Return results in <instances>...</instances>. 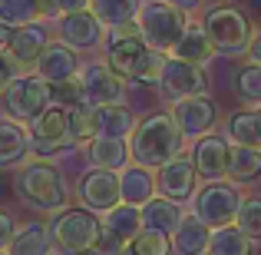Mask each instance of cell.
Segmentation results:
<instances>
[{
    "label": "cell",
    "instance_id": "17",
    "mask_svg": "<svg viewBox=\"0 0 261 255\" xmlns=\"http://www.w3.org/2000/svg\"><path fill=\"white\" fill-rule=\"evenodd\" d=\"M37 77H43L46 83H63V80H73L80 73V57L76 50H70L66 43H50L43 50V57L37 60Z\"/></svg>",
    "mask_w": 261,
    "mask_h": 255
},
{
    "label": "cell",
    "instance_id": "41",
    "mask_svg": "<svg viewBox=\"0 0 261 255\" xmlns=\"http://www.w3.org/2000/svg\"><path fill=\"white\" fill-rule=\"evenodd\" d=\"M89 4H93V0H53V7H57L60 17H66V13H80V10H89Z\"/></svg>",
    "mask_w": 261,
    "mask_h": 255
},
{
    "label": "cell",
    "instance_id": "27",
    "mask_svg": "<svg viewBox=\"0 0 261 255\" xmlns=\"http://www.w3.org/2000/svg\"><path fill=\"white\" fill-rule=\"evenodd\" d=\"M43 17H57L53 0H0V20L10 27H27Z\"/></svg>",
    "mask_w": 261,
    "mask_h": 255
},
{
    "label": "cell",
    "instance_id": "35",
    "mask_svg": "<svg viewBox=\"0 0 261 255\" xmlns=\"http://www.w3.org/2000/svg\"><path fill=\"white\" fill-rule=\"evenodd\" d=\"M235 225L251 239V242H258V239H261V196L242 199V209H238Z\"/></svg>",
    "mask_w": 261,
    "mask_h": 255
},
{
    "label": "cell",
    "instance_id": "29",
    "mask_svg": "<svg viewBox=\"0 0 261 255\" xmlns=\"http://www.w3.org/2000/svg\"><path fill=\"white\" fill-rule=\"evenodd\" d=\"M235 186H251L261 179V149L255 146H231L228 153V176Z\"/></svg>",
    "mask_w": 261,
    "mask_h": 255
},
{
    "label": "cell",
    "instance_id": "22",
    "mask_svg": "<svg viewBox=\"0 0 261 255\" xmlns=\"http://www.w3.org/2000/svg\"><path fill=\"white\" fill-rule=\"evenodd\" d=\"M102 232L113 236L116 242L129 245L142 232V209L139 205H129V202H119L116 209H109L106 216H102Z\"/></svg>",
    "mask_w": 261,
    "mask_h": 255
},
{
    "label": "cell",
    "instance_id": "10",
    "mask_svg": "<svg viewBox=\"0 0 261 255\" xmlns=\"http://www.w3.org/2000/svg\"><path fill=\"white\" fill-rule=\"evenodd\" d=\"M80 83H83V103L86 106H119L126 100V86H122V77L109 70V63L96 60V63H86L80 70Z\"/></svg>",
    "mask_w": 261,
    "mask_h": 255
},
{
    "label": "cell",
    "instance_id": "16",
    "mask_svg": "<svg viewBox=\"0 0 261 255\" xmlns=\"http://www.w3.org/2000/svg\"><path fill=\"white\" fill-rule=\"evenodd\" d=\"M102 30H106V27L96 20L93 10H80V13H66V17H60V43H66L70 50H76V53L99 47L102 43Z\"/></svg>",
    "mask_w": 261,
    "mask_h": 255
},
{
    "label": "cell",
    "instance_id": "25",
    "mask_svg": "<svg viewBox=\"0 0 261 255\" xmlns=\"http://www.w3.org/2000/svg\"><path fill=\"white\" fill-rule=\"evenodd\" d=\"M30 153V133L10 116H0V169L17 166Z\"/></svg>",
    "mask_w": 261,
    "mask_h": 255
},
{
    "label": "cell",
    "instance_id": "44",
    "mask_svg": "<svg viewBox=\"0 0 261 255\" xmlns=\"http://www.w3.org/2000/svg\"><path fill=\"white\" fill-rule=\"evenodd\" d=\"M251 63H261V27L255 30V37H251V50H248Z\"/></svg>",
    "mask_w": 261,
    "mask_h": 255
},
{
    "label": "cell",
    "instance_id": "33",
    "mask_svg": "<svg viewBox=\"0 0 261 255\" xmlns=\"http://www.w3.org/2000/svg\"><path fill=\"white\" fill-rule=\"evenodd\" d=\"M208 255H255V252H251V239L238 225H222V229H212Z\"/></svg>",
    "mask_w": 261,
    "mask_h": 255
},
{
    "label": "cell",
    "instance_id": "19",
    "mask_svg": "<svg viewBox=\"0 0 261 255\" xmlns=\"http://www.w3.org/2000/svg\"><path fill=\"white\" fill-rule=\"evenodd\" d=\"M182 219H185L182 205L172 202V199H166V196H155V199H149V202L142 205V229H146V232L172 236Z\"/></svg>",
    "mask_w": 261,
    "mask_h": 255
},
{
    "label": "cell",
    "instance_id": "9",
    "mask_svg": "<svg viewBox=\"0 0 261 255\" xmlns=\"http://www.w3.org/2000/svg\"><path fill=\"white\" fill-rule=\"evenodd\" d=\"M70 109L66 106H50L30 123V153L46 159V156H57L60 149L70 146Z\"/></svg>",
    "mask_w": 261,
    "mask_h": 255
},
{
    "label": "cell",
    "instance_id": "23",
    "mask_svg": "<svg viewBox=\"0 0 261 255\" xmlns=\"http://www.w3.org/2000/svg\"><path fill=\"white\" fill-rule=\"evenodd\" d=\"M208 242H212V229L195 212L185 216L178 222V229L172 232V249L178 255H208Z\"/></svg>",
    "mask_w": 261,
    "mask_h": 255
},
{
    "label": "cell",
    "instance_id": "8",
    "mask_svg": "<svg viewBox=\"0 0 261 255\" xmlns=\"http://www.w3.org/2000/svg\"><path fill=\"white\" fill-rule=\"evenodd\" d=\"M53 103L50 96V83L43 77H17L4 86V106L10 113V120L17 123H33L46 106Z\"/></svg>",
    "mask_w": 261,
    "mask_h": 255
},
{
    "label": "cell",
    "instance_id": "7",
    "mask_svg": "<svg viewBox=\"0 0 261 255\" xmlns=\"http://www.w3.org/2000/svg\"><path fill=\"white\" fill-rule=\"evenodd\" d=\"M238 209H242V192H238L235 182H208L195 192V202H192V212L202 219L208 229H222V225H235Z\"/></svg>",
    "mask_w": 261,
    "mask_h": 255
},
{
    "label": "cell",
    "instance_id": "30",
    "mask_svg": "<svg viewBox=\"0 0 261 255\" xmlns=\"http://www.w3.org/2000/svg\"><path fill=\"white\" fill-rule=\"evenodd\" d=\"M96 129H99V136H109V140H126L136 129V116L122 103L119 106H96Z\"/></svg>",
    "mask_w": 261,
    "mask_h": 255
},
{
    "label": "cell",
    "instance_id": "1",
    "mask_svg": "<svg viewBox=\"0 0 261 255\" xmlns=\"http://www.w3.org/2000/svg\"><path fill=\"white\" fill-rule=\"evenodd\" d=\"M166 53L152 50L142 40L139 27H122V30H109L106 40V63L113 73L133 83H159L162 70H166Z\"/></svg>",
    "mask_w": 261,
    "mask_h": 255
},
{
    "label": "cell",
    "instance_id": "3",
    "mask_svg": "<svg viewBox=\"0 0 261 255\" xmlns=\"http://www.w3.org/2000/svg\"><path fill=\"white\" fill-rule=\"evenodd\" d=\"M13 192L23 205L40 212H53V216L60 209H66V202H70V186H66L63 172L43 159L20 166V172L13 176Z\"/></svg>",
    "mask_w": 261,
    "mask_h": 255
},
{
    "label": "cell",
    "instance_id": "38",
    "mask_svg": "<svg viewBox=\"0 0 261 255\" xmlns=\"http://www.w3.org/2000/svg\"><path fill=\"white\" fill-rule=\"evenodd\" d=\"M20 73H17V60L10 57L7 50H0V89H4L10 80H17Z\"/></svg>",
    "mask_w": 261,
    "mask_h": 255
},
{
    "label": "cell",
    "instance_id": "37",
    "mask_svg": "<svg viewBox=\"0 0 261 255\" xmlns=\"http://www.w3.org/2000/svg\"><path fill=\"white\" fill-rule=\"evenodd\" d=\"M50 96H53V103H57V106H66V109L80 106V103H83V83H80V73H76L73 80L53 83V86H50Z\"/></svg>",
    "mask_w": 261,
    "mask_h": 255
},
{
    "label": "cell",
    "instance_id": "31",
    "mask_svg": "<svg viewBox=\"0 0 261 255\" xmlns=\"http://www.w3.org/2000/svg\"><path fill=\"white\" fill-rule=\"evenodd\" d=\"M225 140L231 146H255L261 149V133H258V113L251 109H238L228 116V126H225Z\"/></svg>",
    "mask_w": 261,
    "mask_h": 255
},
{
    "label": "cell",
    "instance_id": "45",
    "mask_svg": "<svg viewBox=\"0 0 261 255\" xmlns=\"http://www.w3.org/2000/svg\"><path fill=\"white\" fill-rule=\"evenodd\" d=\"M255 113H258V133H261V109H255Z\"/></svg>",
    "mask_w": 261,
    "mask_h": 255
},
{
    "label": "cell",
    "instance_id": "4",
    "mask_svg": "<svg viewBox=\"0 0 261 255\" xmlns=\"http://www.w3.org/2000/svg\"><path fill=\"white\" fill-rule=\"evenodd\" d=\"M202 30L208 33V43L222 57H245L251 50V20L238 7H212L202 17Z\"/></svg>",
    "mask_w": 261,
    "mask_h": 255
},
{
    "label": "cell",
    "instance_id": "47",
    "mask_svg": "<svg viewBox=\"0 0 261 255\" xmlns=\"http://www.w3.org/2000/svg\"><path fill=\"white\" fill-rule=\"evenodd\" d=\"M255 7H261V0H255Z\"/></svg>",
    "mask_w": 261,
    "mask_h": 255
},
{
    "label": "cell",
    "instance_id": "21",
    "mask_svg": "<svg viewBox=\"0 0 261 255\" xmlns=\"http://www.w3.org/2000/svg\"><path fill=\"white\" fill-rule=\"evenodd\" d=\"M119 189H122V202L129 205H146L149 199H155V172H149L146 166H139V163H133V166H126L119 172Z\"/></svg>",
    "mask_w": 261,
    "mask_h": 255
},
{
    "label": "cell",
    "instance_id": "48",
    "mask_svg": "<svg viewBox=\"0 0 261 255\" xmlns=\"http://www.w3.org/2000/svg\"><path fill=\"white\" fill-rule=\"evenodd\" d=\"M0 255H7V252H0Z\"/></svg>",
    "mask_w": 261,
    "mask_h": 255
},
{
    "label": "cell",
    "instance_id": "2",
    "mask_svg": "<svg viewBox=\"0 0 261 255\" xmlns=\"http://www.w3.org/2000/svg\"><path fill=\"white\" fill-rule=\"evenodd\" d=\"M129 156L146 169H162L182 156V129L172 120V113H152L142 123H136L129 136Z\"/></svg>",
    "mask_w": 261,
    "mask_h": 255
},
{
    "label": "cell",
    "instance_id": "14",
    "mask_svg": "<svg viewBox=\"0 0 261 255\" xmlns=\"http://www.w3.org/2000/svg\"><path fill=\"white\" fill-rule=\"evenodd\" d=\"M172 120L178 123L182 136H192V140H202L215 129L218 120V106L208 100V96H189V100H178L172 106Z\"/></svg>",
    "mask_w": 261,
    "mask_h": 255
},
{
    "label": "cell",
    "instance_id": "13",
    "mask_svg": "<svg viewBox=\"0 0 261 255\" xmlns=\"http://www.w3.org/2000/svg\"><path fill=\"white\" fill-rule=\"evenodd\" d=\"M155 189H159V196L172 199V202L195 199V192H198L195 163H192L189 156H178V159L166 163L162 169H155Z\"/></svg>",
    "mask_w": 261,
    "mask_h": 255
},
{
    "label": "cell",
    "instance_id": "5",
    "mask_svg": "<svg viewBox=\"0 0 261 255\" xmlns=\"http://www.w3.org/2000/svg\"><path fill=\"white\" fill-rule=\"evenodd\" d=\"M50 236H53V249H60L63 255H89L96 249L102 236V222L96 219V212L89 209H60L50 219Z\"/></svg>",
    "mask_w": 261,
    "mask_h": 255
},
{
    "label": "cell",
    "instance_id": "46",
    "mask_svg": "<svg viewBox=\"0 0 261 255\" xmlns=\"http://www.w3.org/2000/svg\"><path fill=\"white\" fill-rule=\"evenodd\" d=\"M119 255H133V252H129V249H122V252H119Z\"/></svg>",
    "mask_w": 261,
    "mask_h": 255
},
{
    "label": "cell",
    "instance_id": "11",
    "mask_svg": "<svg viewBox=\"0 0 261 255\" xmlns=\"http://www.w3.org/2000/svg\"><path fill=\"white\" fill-rule=\"evenodd\" d=\"M76 196H80V202H83V209L102 212V216H106L109 209H116V205L122 202L119 172H113V169L83 172V179H80V186H76Z\"/></svg>",
    "mask_w": 261,
    "mask_h": 255
},
{
    "label": "cell",
    "instance_id": "28",
    "mask_svg": "<svg viewBox=\"0 0 261 255\" xmlns=\"http://www.w3.org/2000/svg\"><path fill=\"white\" fill-rule=\"evenodd\" d=\"M175 60H185V63H195V66H205L212 57H215V47L208 43V33L202 30V24H189L182 33V40L175 43L172 50Z\"/></svg>",
    "mask_w": 261,
    "mask_h": 255
},
{
    "label": "cell",
    "instance_id": "26",
    "mask_svg": "<svg viewBox=\"0 0 261 255\" xmlns=\"http://www.w3.org/2000/svg\"><path fill=\"white\" fill-rule=\"evenodd\" d=\"M142 0H93L89 10L96 13L106 30H122V27H133L139 20V10H142Z\"/></svg>",
    "mask_w": 261,
    "mask_h": 255
},
{
    "label": "cell",
    "instance_id": "12",
    "mask_svg": "<svg viewBox=\"0 0 261 255\" xmlns=\"http://www.w3.org/2000/svg\"><path fill=\"white\" fill-rule=\"evenodd\" d=\"M159 86H162V93H166L169 100L178 103V100H189V96H205L208 80H205V70H202V66L169 57L166 60V70H162Z\"/></svg>",
    "mask_w": 261,
    "mask_h": 255
},
{
    "label": "cell",
    "instance_id": "24",
    "mask_svg": "<svg viewBox=\"0 0 261 255\" xmlns=\"http://www.w3.org/2000/svg\"><path fill=\"white\" fill-rule=\"evenodd\" d=\"M86 159L93 169H113V172H122L129 166V143L126 140H109V136H96L86 149Z\"/></svg>",
    "mask_w": 261,
    "mask_h": 255
},
{
    "label": "cell",
    "instance_id": "32",
    "mask_svg": "<svg viewBox=\"0 0 261 255\" xmlns=\"http://www.w3.org/2000/svg\"><path fill=\"white\" fill-rule=\"evenodd\" d=\"M231 86H235L238 103L261 109V63H251V60L242 63L235 70V77H231Z\"/></svg>",
    "mask_w": 261,
    "mask_h": 255
},
{
    "label": "cell",
    "instance_id": "36",
    "mask_svg": "<svg viewBox=\"0 0 261 255\" xmlns=\"http://www.w3.org/2000/svg\"><path fill=\"white\" fill-rule=\"evenodd\" d=\"M169 245H172L169 236H159V232H146V229H142L126 249L133 255H169Z\"/></svg>",
    "mask_w": 261,
    "mask_h": 255
},
{
    "label": "cell",
    "instance_id": "34",
    "mask_svg": "<svg viewBox=\"0 0 261 255\" xmlns=\"http://www.w3.org/2000/svg\"><path fill=\"white\" fill-rule=\"evenodd\" d=\"M96 136H99V129H96V109L86 106V103H80V106L70 109V140L73 143H93Z\"/></svg>",
    "mask_w": 261,
    "mask_h": 255
},
{
    "label": "cell",
    "instance_id": "42",
    "mask_svg": "<svg viewBox=\"0 0 261 255\" xmlns=\"http://www.w3.org/2000/svg\"><path fill=\"white\" fill-rule=\"evenodd\" d=\"M166 4H172L175 10H182V13H195V10H202L205 0H166Z\"/></svg>",
    "mask_w": 261,
    "mask_h": 255
},
{
    "label": "cell",
    "instance_id": "43",
    "mask_svg": "<svg viewBox=\"0 0 261 255\" xmlns=\"http://www.w3.org/2000/svg\"><path fill=\"white\" fill-rule=\"evenodd\" d=\"M13 33H17V27H10V24H4V20H0V50H10Z\"/></svg>",
    "mask_w": 261,
    "mask_h": 255
},
{
    "label": "cell",
    "instance_id": "15",
    "mask_svg": "<svg viewBox=\"0 0 261 255\" xmlns=\"http://www.w3.org/2000/svg\"><path fill=\"white\" fill-rule=\"evenodd\" d=\"M228 153H231V143L218 133H208L195 143L192 149V163H195L198 179L205 182H218V179L228 176Z\"/></svg>",
    "mask_w": 261,
    "mask_h": 255
},
{
    "label": "cell",
    "instance_id": "39",
    "mask_svg": "<svg viewBox=\"0 0 261 255\" xmlns=\"http://www.w3.org/2000/svg\"><path fill=\"white\" fill-rule=\"evenodd\" d=\"M13 232H17V222H13V216L0 209V252H7V245H10Z\"/></svg>",
    "mask_w": 261,
    "mask_h": 255
},
{
    "label": "cell",
    "instance_id": "40",
    "mask_svg": "<svg viewBox=\"0 0 261 255\" xmlns=\"http://www.w3.org/2000/svg\"><path fill=\"white\" fill-rule=\"evenodd\" d=\"M122 249H126L122 242H116L113 236H106V232H102V236H99V242H96V249L89 252V255H119Z\"/></svg>",
    "mask_w": 261,
    "mask_h": 255
},
{
    "label": "cell",
    "instance_id": "20",
    "mask_svg": "<svg viewBox=\"0 0 261 255\" xmlns=\"http://www.w3.org/2000/svg\"><path fill=\"white\" fill-rule=\"evenodd\" d=\"M53 252V236L46 222H23L17 225L7 255H50Z\"/></svg>",
    "mask_w": 261,
    "mask_h": 255
},
{
    "label": "cell",
    "instance_id": "18",
    "mask_svg": "<svg viewBox=\"0 0 261 255\" xmlns=\"http://www.w3.org/2000/svg\"><path fill=\"white\" fill-rule=\"evenodd\" d=\"M50 47V33L46 27L40 24H27V27H17L13 33V43H10V57L17 60V66H37V60L43 57V50Z\"/></svg>",
    "mask_w": 261,
    "mask_h": 255
},
{
    "label": "cell",
    "instance_id": "6",
    "mask_svg": "<svg viewBox=\"0 0 261 255\" xmlns=\"http://www.w3.org/2000/svg\"><path fill=\"white\" fill-rule=\"evenodd\" d=\"M136 27H139L142 40H146L152 50L172 53L175 43L182 40L185 27H189V20H185V13L175 10L172 4H166V0H155V4H146V7L139 10Z\"/></svg>",
    "mask_w": 261,
    "mask_h": 255
}]
</instances>
